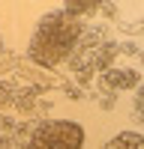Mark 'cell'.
I'll return each mask as SVG.
<instances>
[{"label": "cell", "instance_id": "cell-1", "mask_svg": "<svg viewBox=\"0 0 144 149\" xmlns=\"http://www.w3.org/2000/svg\"><path fill=\"white\" fill-rule=\"evenodd\" d=\"M81 21L66 15L63 9L60 12H48V15L36 24L33 39H30V57L39 66L54 69L60 66L66 57H72V51L81 42Z\"/></svg>", "mask_w": 144, "mask_h": 149}, {"label": "cell", "instance_id": "cell-2", "mask_svg": "<svg viewBox=\"0 0 144 149\" xmlns=\"http://www.w3.org/2000/svg\"><path fill=\"white\" fill-rule=\"evenodd\" d=\"M27 149H84V128L72 119H48L30 134Z\"/></svg>", "mask_w": 144, "mask_h": 149}, {"label": "cell", "instance_id": "cell-3", "mask_svg": "<svg viewBox=\"0 0 144 149\" xmlns=\"http://www.w3.org/2000/svg\"><path fill=\"white\" fill-rule=\"evenodd\" d=\"M102 81H105L108 90H135L138 81H141V74L132 72V69H111V72H105Z\"/></svg>", "mask_w": 144, "mask_h": 149}, {"label": "cell", "instance_id": "cell-4", "mask_svg": "<svg viewBox=\"0 0 144 149\" xmlns=\"http://www.w3.org/2000/svg\"><path fill=\"white\" fill-rule=\"evenodd\" d=\"M105 149H144V137L135 134V131H120L108 140Z\"/></svg>", "mask_w": 144, "mask_h": 149}, {"label": "cell", "instance_id": "cell-5", "mask_svg": "<svg viewBox=\"0 0 144 149\" xmlns=\"http://www.w3.org/2000/svg\"><path fill=\"white\" fill-rule=\"evenodd\" d=\"M102 9V3H96V0H87V3H78V0H66L63 3V12L72 18H78V15H96V12Z\"/></svg>", "mask_w": 144, "mask_h": 149}, {"label": "cell", "instance_id": "cell-6", "mask_svg": "<svg viewBox=\"0 0 144 149\" xmlns=\"http://www.w3.org/2000/svg\"><path fill=\"white\" fill-rule=\"evenodd\" d=\"M0 146H3V137H0Z\"/></svg>", "mask_w": 144, "mask_h": 149}, {"label": "cell", "instance_id": "cell-7", "mask_svg": "<svg viewBox=\"0 0 144 149\" xmlns=\"http://www.w3.org/2000/svg\"><path fill=\"white\" fill-rule=\"evenodd\" d=\"M0 48H3V42H0Z\"/></svg>", "mask_w": 144, "mask_h": 149}]
</instances>
